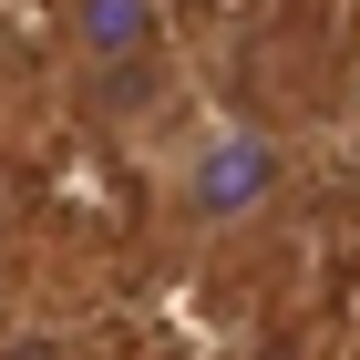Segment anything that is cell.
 <instances>
[{
  "mask_svg": "<svg viewBox=\"0 0 360 360\" xmlns=\"http://www.w3.org/2000/svg\"><path fill=\"white\" fill-rule=\"evenodd\" d=\"M330 195L360 217V124H340V134H330Z\"/></svg>",
  "mask_w": 360,
  "mask_h": 360,
  "instance_id": "3957f363",
  "label": "cell"
},
{
  "mask_svg": "<svg viewBox=\"0 0 360 360\" xmlns=\"http://www.w3.org/2000/svg\"><path fill=\"white\" fill-rule=\"evenodd\" d=\"M340 124H360V52H350V103H340Z\"/></svg>",
  "mask_w": 360,
  "mask_h": 360,
  "instance_id": "277c9868",
  "label": "cell"
},
{
  "mask_svg": "<svg viewBox=\"0 0 360 360\" xmlns=\"http://www.w3.org/2000/svg\"><path fill=\"white\" fill-rule=\"evenodd\" d=\"M52 21H62V62H72L83 103L103 113L134 155L195 113V83H186V52H175V11L165 0H52Z\"/></svg>",
  "mask_w": 360,
  "mask_h": 360,
  "instance_id": "7a4b0ae2",
  "label": "cell"
},
{
  "mask_svg": "<svg viewBox=\"0 0 360 360\" xmlns=\"http://www.w3.org/2000/svg\"><path fill=\"white\" fill-rule=\"evenodd\" d=\"M144 186H155V206H165L175 237H195V248H248L257 226H278L299 165H288L278 124L226 113V103H195L175 134L144 144Z\"/></svg>",
  "mask_w": 360,
  "mask_h": 360,
  "instance_id": "6da1fadb",
  "label": "cell"
}]
</instances>
